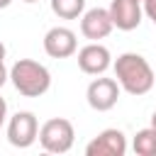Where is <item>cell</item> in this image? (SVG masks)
<instances>
[{"label":"cell","mask_w":156,"mask_h":156,"mask_svg":"<svg viewBox=\"0 0 156 156\" xmlns=\"http://www.w3.org/2000/svg\"><path fill=\"white\" fill-rule=\"evenodd\" d=\"M112 68H115V78L119 83V90H124L129 95L139 98L154 88V68L149 66V61L141 54L127 51V54L117 56Z\"/></svg>","instance_id":"cell-1"},{"label":"cell","mask_w":156,"mask_h":156,"mask_svg":"<svg viewBox=\"0 0 156 156\" xmlns=\"http://www.w3.org/2000/svg\"><path fill=\"white\" fill-rule=\"evenodd\" d=\"M10 80L15 90L24 98H41L51 88V73L44 63L34 58H20L10 68Z\"/></svg>","instance_id":"cell-2"},{"label":"cell","mask_w":156,"mask_h":156,"mask_svg":"<svg viewBox=\"0 0 156 156\" xmlns=\"http://www.w3.org/2000/svg\"><path fill=\"white\" fill-rule=\"evenodd\" d=\"M37 139H39L44 151H49V154H66V151H71V146L76 141V132H73V124L66 117H51V119H46L39 127Z\"/></svg>","instance_id":"cell-3"},{"label":"cell","mask_w":156,"mask_h":156,"mask_svg":"<svg viewBox=\"0 0 156 156\" xmlns=\"http://www.w3.org/2000/svg\"><path fill=\"white\" fill-rule=\"evenodd\" d=\"M37 134H39V122H37V115L29 112V110L15 112L7 119V141L12 146L29 149L37 141Z\"/></svg>","instance_id":"cell-4"},{"label":"cell","mask_w":156,"mask_h":156,"mask_svg":"<svg viewBox=\"0 0 156 156\" xmlns=\"http://www.w3.org/2000/svg\"><path fill=\"white\" fill-rule=\"evenodd\" d=\"M85 100L95 112H107L119 100V83L115 78H93L85 90Z\"/></svg>","instance_id":"cell-5"},{"label":"cell","mask_w":156,"mask_h":156,"mask_svg":"<svg viewBox=\"0 0 156 156\" xmlns=\"http://www.w3.org/2000/svg\"><path fill=\"white\" fill-rule=\"evenodd\" d=\"M44 51L51 58H68L78 51V39L76 32L68 27H51L44 34Z\"/></svg>","instance_id":"cell-6"},{"label":"cell","mask_w":156,"mask_h":156,"mask_svg":"<svg viewBox=\"0 0 156 156\" xmlns=\"http://www.w3.org/2000/svg\"><path fill=\"white\" fill-rule=\"evenodd\" d=\"M110 66H112L110 49L98 41H90L88 46H83L78 51V68L88 76H102Z\"/></svg>","instance_id":"cell-7"},{"label":"cell","mask_w":156,"mask_h":156,"mask_svg":"<svg viewBox=\"0 0 156 156\" xmlns=\"http://www.w3.org/2000/svg\"><path fill=\"white\" fill-rule=\"evenodd\" d=\"M124 154H127V136L119 129H102L85 146V156H124Z\"/></svg>","instance_id":"cell-8"},{"label":"cell","mask_w":156,"mask_h":156,"mask_svg":"<svg viewBox=\"0 0 156 156\" xmlns=\"http://www.w3.org/2000/svg\"><path fill=\"white\" fill-rule=\"evenodd\" d=\"M107 12L112 17V24L122 32L136 29L141 24V17H144V10H141L139 0H112Z\"/></svg>","instance_id":"cell-9"},{"label":"cell","mask_w":156,"mask_h":156,"mask_svg":"<svg viewBox=\"0 0 156 156\" xmlns=\"http://www.w3.org/2000/svg\"><path fill=\"white\" fill-rule=\"evenodd\" d=\"M112 29H115V24H112V17L105 7H93L80 15V34L90 41L105 39Z\"/></svg>","instance_id":"cell-10"},{"label":"cell","mask_w":156,"mask_h":156,"mask_svg":"<svg viewBox=\"0 0 156 156\" xmlns=\"http://www.w3.org/2000/svg\"><path fill=\"white\" fill-rule=\"evenodd\" d=\"M132 149H134V154H139V156H156V129H154V127L139 129V132L134 134Z\"/></svg>","instance_id":"cell-11"},{"label":"cell","mask_w":156,"mask_h":156,"mask_svg":"<svg viewBox=\"0 0 156 156\" xmlns=\"http://www.w3.org/2000/svg\"><path fill=\"white\" fill-rule=\"evenodd\" d=\"M51 12L61 20H76L85 12V0H51Z\"/></svg>","instance_id":"cell-12"},{"label":"cell","mask_w":156,"mask_h":156,"mask_svg":"<svg viewBox=\"0 0 156 156\" xmlns=\"http://www.w3.org/2000/svg\"><path fill=\"white\" fill-rule=\"evenodd\" d=\"M141 10H144V15L156 24V0H141Z\"/></svg>","instance_id":"cell-13"},{"label":"cell","mask_w":156,"mask_h":156,"mask_svg":"<svg viewBox=\"0 0 156 156\" xmlns=\"http://www.w3.org/2000/svg\"><path fill=\"white\" fill-rule=\"evenodd\" d=\"M10 80V68L5 66V61H0V88Z\"/></svg>","instance_id":"cell-14"},{"label":"cell","mask_w":156,"mask_h":156,"mask_svg":"<svg viewBox=\"0 0 156 156\" xmlns=\"http://www.w3.org/2000/svg\"><path fill=\"white\" fill-rule=\"evenodd\" d=\"M5 119H7V102H5V98L0 95V129L5 127Z\"/></svg>","instance_id":"cell-15"},{"label":"cell","mask_w":156,"mask_h":156,"mask_svg":"<svg viewBox=\"0 0 156 156\" xmlns=\"http://www.w3.org/2000/svg\"><path fill=\"white\" fill-rule=\"evenodd\" d=\"M0 61H5V44L0 41Z\"/></svg>","instance_id":"cell-16"},{"label":"cell","mask_w":156,"mask_h":156,"mask_svg":"<svg viewBox=\"0 0 156 156\" xmlns=\"http://www.w3.org/2000/svg\"><path fill=\"white\" fill-rule=\"evenodd\" d=\"M10 2H12V0H0V10H5V7H10Z\"/></svg>","instance_id":"cell-17"},{"label":"cell","mask_w":156,"mask_h":156,"mask_svg":"<svg viewBox=\"0 0 156 156\" xmlns=\"http://www.w3.org/2000/svg\"><path fill=\"white\" fill-rule=\"evenodd\" d=\"M151 127L156 129V110H154V115H151Z\"/></svg>","instance_id":"cell-18"},{"label":"cell","mask_w":156,"mask_h":156,"mask_svg":"<svg viewBox=\"0 0 156 156\" xmlns=\"http://www.w3.org/2000/svg\"><path fill=\"white\" fill-rule=\"evenodd\" d=\"M22 2H37V0H22Z\"/></svg>","instance_id":"cell-19"},{"label":"cell","mask_w":156,"mask_h":156,"mask_svg":"<svg viewBox=\"0 0 156 156\" xmlns=\"http://www.w3.org/2000/svg\"><path fill=\"white\" fill-rule=\"evenodd\" d=\"M139 2H141V0H139Z\"/></svg>","instance_id":"cell-20"}]
</instances>
